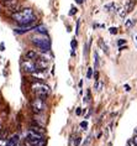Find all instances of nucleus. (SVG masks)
I'll return each mask as SVG.
<instances>
[{
    "label": "nucleus",
    "instance_id": "obj_1",
    "mask_svg": "<svg viewBox=\"0 0 137 146\" xmlns=\"http://www.w3.org/2000/svg\"><path fill=\"white\" fill-rule=\"evenodd\" d=\"M11 17H13L14 21H16V23L20 25V26L21 25L32 24V23H35V20H36V15H35L34 10L30 9V8L19 10V11H15L11 15Z\"/></svg>",
    "mask_w": 137,
    "mask_h": 146
},
{
    "label": "nucleus",
    "instance_id": "obj_2",
    "mask_svg": "<svg viewBox=\"0 0 137 146\" xmlns=\"http://www.w3.org/2000/svg\"><path fill=\"white\" fill-rule=\"evenodd\" d=\"M31 40H32V43L36 45V47H38L42 52H48L49 48H51V40L45 34H37L32 36Z\"/></svg>",
    "mask_w": 137,
    "mask_h": 146
},
{
    "label": "nucleus",
    "instance_id": "obj_3",
    "mask_svg": "<svg viewBox=\"0 0 137 146\" xmlns=\"http://www.w3.org/2000/svg\"><path fill=\"white\" fill-rule=\"evenodd\" d=\"M31 89L32 92L36 94V97H40L42 98V99H46L49 93H51V89H49V87L47 84H45L43 82H40V81H36L31 84Z\"/></svg>",
    "mask_w": 137,
    "mask_h": 146
},
{
    "label": "nucleus",
    "instance_id": "obj_4",
    "mask_svg": "<svg viewBox=\"0 0 137 146\" xmlns=\"http://www.w3.org/2000/svg\"><path fill=\"white\" fill-rule=\"evenodd\" d=\"M31 108L35 114H42L45 110V99L40 97H36L31 100Z\"/></svg>",
    "mask_w": 137,
    "mask_h": 146
},
{
    "label": "nucleus",
    "instance_id": "obj_5",
    "mask_svg": "<svg viewBox=\"0 0 137 146\" xmlns=\"http://www.w3.org/2000/svg\"><path fill=\"white\" fill-rule=\"evenodd\" d=\"M22 68L25 72H28V73H31V74L38 69L35 63V61H31V60H26L25 62H22Z\"/></svg>",
    "mask_w": 137,
    "mask_h": 146
},
{
    "label": "nucleus",
    "instance_id": "obj_6",
    "mask_svg": "<svg viewBox=\"0 0 137 146\" xmlns=\"http://www.w3.org/2000/svg\"><path fill=\"white\" fill-rule=\"evenodd\" d=\"M36 26H35V24L32 23V24H27V25H21L20 27H16L15 30H14V32H15L16 35H22L25 34V32H27V31H30V30H34Z\"/></svg>",
    "mask_w": 137,
    "mask_h": 146
},
{
    "label": "nucleus",
    "instance_id": "obj_7",
    "mask_svg": "<svg viewBox=\"0 0 137 146\" xmlns=\"http://www.w3.org/2000/svg\"><path fill=\"white\" fill-rule=\"evenodd\" d=\"M30 130L31 131H34V133H36V134H38V135H45V129H43V126H41V125H38V124H32V125L30 126Z\"/></svg>",
    "mask_w": 137,
    "mask_h": 146
},
{
    "label": "nucleus",
    "instance_id": "obj_8",
    "mask_svg": "<svg viewBox=\"0 0 137 146\" xmlns=\"http://www.w3.org/2000/svg\"><path fill=\"white\" fill-rule=\"evenodd\" d=\"M3 5H5L6 8L9 9H16V5H17V0H3ZM16 11V10H15Z\"/></svg>",
    "mask_w": 137,
    "mask_h": 146
},
{
    "label": "nucleus",
    "instance_id": "obj_9",
    "mask_svg": "<svg viewBox=\"0 0 137 146\" xmlns=\"http://www.w3.org/2000/svg\"><path fill=\"white\" fill-rule=\"evenodd\" d=\"M35 63H36V66H37L38 69H43V68L47 67L48 61H46L45 58H37V60L35 61Z\"/></svg>",
    "mask_w": 137,
    "mask_h": 146
},
{
    "label": "nucleus",
    "instance_id": "obj_10",
    "mask_svg": "<svg viewBox=\"0 0 137 146\" xmlns=\"http://www.w3.org/2000/svg\"><path fill=\"white\" fill-rule=\"evenodd\" d=\"M32 76L36 78V81L42 82V79L45 78V69H37L36 72L32 73Z\"/></svg>",
    "mask_w": 137,
    "mask_h": 146
},
{
    "label": "nucleus",
    "instance_id": "obj_11",
    "mask_svg": "<svg viewBox=\"0 0 137 146\" xmlns=\"http://www.w3.org/2000/svg\"><path fill=\"white\" fill-rule=\"evenodd\" d=\"M17 144H19V135H13L10 139H8L9 146H16Z\"/></svg>",
    "mask_w": 137,
    "mask_h": 146
},
{
    "label": "nucleus",
    "instance_id": "obj_12",
    "mask_svg": "<svg viewBox=\"0 0 137 146\" xmlns=\"http://www.w3.org/2000/svg\"><path fill=\"white\" fill-rule=\"evenodd\" d=\"M38 58L37 53H36V51H27L26 52V60H31V61H36Z\"/></svg>",
    "mask_w": 137,
    "mask_h": 146
},
{
    "label": "nucleus",
    "instance_id": "obj_13",
    "mask_svg": "<svg viewBox=\"0 0 137 146\" xmlns=\"http://www.w3.org/2000/svg\"><path fill=\"white\" fill-rule=\"evenodd\" d=\"M135 5H136V1L135 0H130V1L126 4V8H125V10H126V13H131L132 10H133V8H135Z\"/></svg>",
    "mask_w": 137,
    "mask_h": 146
},
{
    "label": "nucleus",
    "instance_id": "obj_14",
    "mask_svg": "<svg viewBox=\"0 0 137 146\" xmlns=\"http://www.w3.org/2000/svg\"><path fill=\"white\" fill-rule=\"evenodd\" d=\"M34 31L35 32H37V34H47V27L46 26H43V25H38V26H36L34 29Z\"/></svg>",
    "mask_w": 137,
    "mask_h": 146
},
{
    "label": "nucleus",
    "instance_id": "obj_15",
    "mask_svg": "<svg viewBox=\"0 0 137 146\" xmlns=\"http://www.w3.org/2000/svg\"><path fill=\"white\" fill-rule=\"evenodd\" d=\"M104 9H105L106 11H113V10H116V11H119V9L116 8L115 3H110V4H106L105 6H104Z\"/></svg>",
    "mask_w": 137,
    "mask_h": 146
},
{
    "label": "nucleus",
    "instance_id": "obj_16",
    "mask_svg": "<svg viewBox=\"0 0 137 146\" xmlns=\"http://www.w3.org/2000/svg\"><path fill=\"white\" fill-rule=\"evenodd\" d=\"M99 46L101 47L103 51H104V52H105V53H109V50H107V46L105 45V43H104V40H103V38H100V40H99Z\"/></svg>",
    "mask_w": 137,
    "mask_h": 146
},
{
    "label": "nucleus",
    "instance_id": "obj_17",
    "mask_svg": "<svg viewBox=\"0 0 137 146\" xmlns=\"http://www.w3.org/2000/svg\"><path fill=\"white\" fill-rule=\"evenodd\" d=\"M135 19H128V20H126V23H125V26L126 27H132L133 25H135Z\"/></svg>",
    "mask_w": 137,
    "mask_h": 146
},
{
    "label": "nucleus",
    "instance_id": "obj_18",
    "mask_svg": "<svg viewBox=\"0 0 137 146\" xmlns=\"http://www.w3.org/2000/svg\"><path fill=\"white\" fill-rule=\"evenodd\" d=\"M6 137H8V131L5 129H3L0 131V139H1V140H6Z\"/></svg>",
    "mask_w": 137,
    "mask_h": 146
},
{
    "label": "nucleus",
    "instance_id": "obj_19",
    "mask_svg": "<svg viewBox=\"0 0 137 146\" xmlns=\"http://www.w3.org/2000/svg\"><path fill=\"white\" fill-rule=\"evenodd\" d=\"M94 58H95L94 66H95V69H96V68H99V56H98V52H94Z\"/></svg>",
    "mask_w": 137,
    "mask_h": 146
},
{
    "label": "nucleus",
    "instance_id": "obj_20",
    "mask_svg": "<svg viewBox=\"0 0 137 146\" xmlns=\"http://www.w3.org/2000/svg\"><path fill=\"white\" fill-rule=\"evenodd\" d=\"M80 141H82V137H80V136H77V137L74 139L73 145H74V146H79V145H80Z\"/></svg>",
    "mask_w": 137,
    "mask_h": 146
},
{
    "label": "nucleus",
    "instance_id": "obj_21",
    "mask_svg": "<svg viewBox=\"0 0 137 146\" xmlns=\"http://www.w3.org/2000/svg\"><path fill=\"white\" fill-rule=\"evenodd\" d=\"M92 98V94H90V90H86V97H84V103H88Z\"/></svg>",
    "mask_w": 137,
    "mask_h": 146
},
{
    "label": "nucleus",
    "instance_id": "obj_22",
    "mask_svg": "<svg viewBox=\"0 0 137 146\" xmlns=\"http://www.w3.org/2000/svg\"><path fill=\"white\" fill-rule=\"evenodd\" d=\"M93 74H94V73H93V68H88V72H86V78L90 79L93 77Z\"/></svg>",
    "mask_w": 137,
    "mask_h": 146
},
{
    "label": "nucleus",
    "instance_id": "obj_23",
    "mask_svg": "<svg viewBox=\"0 0 137 146\" xmlns=\"http://www.w3.org/2000/svg\"><path fill=\"white\" fill-rule=\"evenodd\" d=\"M109 32H110L111 35H116L117 34V29L116 27H110L109 29Z\"/></svg>",
    "mask_w": 137,
    "mask_h": 146
},
{
    "label": "nucleus",
    "instance_id": "obj_24",
    "mask_svg": "<svg viewBox=\"0 0 137 146\" xmlns=\"http://www.w3.org/2000/svg\"><path fill=\"white\" fill-rule=\"evenodd\" d=\"M80 127L82 129H84V130H86V127H88V123H86V120H84V121L80 123Z\"/></svg>",
    "mask_w": 137,
    "mask_h": 146
},
{
    "label": "nucleus",
    "instance_id": "obj_25",
    "mask_svg": "<svg viewBox=\"0 0 137 146\" xmlns=\"http://www.w3.org/2000/svg\"><path fill=\"white\" fill-rule=\"evenodd\" d=\"M77 11H78L77 8H74V6H72V8H70V11H69V15H70V16H72V15H74V14L77 13Z\"/></svg>",
    "mask_w": 137,
    "mask_h": 146
},
{
    "label": "nucleus",
    "instance_id": "obj_26",
    "mask_svg": "<svg viewBox=\"0 0 137 146\" xmlns=\"http://www.w3.org/2000/svg\"><path fill=\"white\" fill-rule=\"evenodd\" d=\"M70 46H72V50H74L75 47H77V41H75V38H74V40H72V42H70Z\"/></svg>",
    "mask_w": 137,
    "mask_h": 146
},
{
    "label": "nucleus",
    "instance_id": "obj_27",
    "mask_svg": "<svg viewBox=\"0 0 137 146\" xmlns=\"http://www.w3.org/2000/svg\"><path fill=\"white\" fill-rule=\"evenodd\" d=\"M125 43H126V40H119V41H117V45H119V47H120V46H122V45H125Z\"/></svg>",
    "mask_w": 137,
    "mask_h": 146
},
{
    "label": "nucleus",
    "instance_id": "obj_28",
    "mask_svg": "<svg viewBox=\"0 0 137 146\" xmlns=\"http://www.w3.org/2000/svg\"><path fill=\"white\" fill-rule=\"evenodd\" d=\"M79 24H80V21H77V27H75V35H78L79 34Z\"/></svg>",
    "mask_w": 137,
    "mask_h": 146
},
{
    "label": "nucleus",
    "instance_id": "obj_29",
    "mask_svg": "<svg viewBox=\"0 0 137 146\" xmlns=\"http://www.w3.org/2000/svg\"><path fill=\"white\" fill-rule=\"evenodd\" d=\"M94 78H95V82H96V81H99V72H98V71L94 73Z\"/></svg>",
    "mask_w": 137,
    "mask_h": 146
},
{
    "label": "nucleus",
    "instance_id": "obj_30",
    "mask_svg": "<svg viewBox=\"0 0 137 146\" xmlns=\"http://www.w3.org/2000/svg\"><path fill=\"white\" fill-rule=\"evenodd\" d=\"M124 88H125V90H126V92H130V90H131V87H130L128 84H125V87H124Z\"/></svg>",
    "mask_w": 137,
    "mask_h": 146
},
{
    "label": "nucleus",
    "instance_id": "obj_31",
    "mask_svg": "<svg viewBox=\"0 0 137 146\" xmlns=\"http://www.w3.org/2000/svg\"><path fill=\"white\" fill-rule=\"evenodd\" d=\"M75 114H77V115H80V114H82V109H80V108H77V110H75Z\"/></svg>",
    "mask_w": 137,
    "mask_h": 146
},
{
    "label": "nucleus",
    "instance_id": "obj_32",
    "mask_svg": "<svg viewBox=\"0 0 137 146\" xmlns=\"http://www.w3.org/2000/svg\"><path fill=\"white\" fill-rule=\"evenodd\" d=\"M83 1H84V0H75V3H77V4H83Z\"/></svg>",
    "mask_w": 137,
    "mask_h": 146
},
{
    "label": "nucleus",
    "instance_id": "obj_33",
    "mask_svg": "<svg viewBox=\"0 0 137 146\" xmlns=\"http://www.w3.org/2000/svg\"><path fill=\"white\" fill-rule=\"evenodd\" d=\"M120 51H122V50H126V45L125 46H120V48H119Z\"/></svg>",
    "mask_w": 137,
    "mask_h": 146
},
{
    "label": "nucleus",
    "instance_id": "obj_34",
    "mask_svg": "<svg viewBox=\"0 0 137 146\" xmlns=\"http://www.w3.org/2000/svg\"><path fill=\"white\" fill-rule=\"evenodd\" d=\"M133 142H135V144H136V146H137V136H135V137H133Z\"/></svg>",
    "mask_w": 137,
    "mask_h": 146
},
{
    "label": "nucleus",
    "instance_id": "obj_35",
    "mask_svg": "<svg viewBox=\"0 0 137 146\" xmlns=\"http://www.w3.org/2000/svg\"><path fill=\"white\" fill-rule=\"evenodd\" d=\"M0 48H1V51H4V43H1V45H0Z\"/></svg>",
    "mask_w": 137,
    "mask_h": 146
},
{
    "label": "nucleus",
    "instance_id": "obj_36",
    "mask_svg": "<svg viewBox=\"0 0 137 146\" xmlns=\"http://www.w3.org/2000/svg\"><path fill=\"white\" fill-rule=\"evenodd\" d=\"M3 130V126H1V124H0V131H1Z\"/></svg>",
    "mask_w": 137,
    "mask_h": 146
},
{
    "label": "nucleus",
    "instance_id": "obj_37",
    "mask_svg": "<svg viewBox=\"0 0 137 146\" xmlns=\"http://www.w3.org/2000/svg\"><path fill=\"white\" fill-rule=\"evenodd\" d=\"M136 41H137V37H136Z\"/></svg>",
    "mask_w": 137,
    "mask_h": 146
},
{
    "label": "nucleus",
    "instance_id": "obj_38",
    "mask_svg": "<svg viewBox=\"0 0 137 146\" xmlns=\"http://www.w3.org/2000/svg\"><path fill=\"white\" fill-rule=\"evenodd\" d=\"M0 124H1V123H0Z\"/></svg>",
    "mask_w": 137,
    "mask_h": 146
}]
</instances>
